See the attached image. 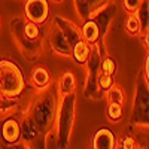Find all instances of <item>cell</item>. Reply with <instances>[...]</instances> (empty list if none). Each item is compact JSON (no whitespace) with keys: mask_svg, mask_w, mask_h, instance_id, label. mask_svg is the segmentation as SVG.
Returning a JSON list of instances; mask_svg holds the SVG:
<instances>
[{"mask_svg":"<svg viewBox=\"0 0 149 149\" xmlns=\"http://www.w3.org/2000/svg\"><path fill=\"white\" fill-rule=\"evenodd\" d=\"M91 51H93V46L90 43H86L84 39L78 40L72 46V58L76 61L78 64H86L90 55H91Z\"/></svg>","mask_w":149,"mask_h":149,"instance_id":"obj_14","label":"cell"},{"mask_svg":"<svg viewBox=\"0 0 149 149\" xmlns=\"http://www.w3.org/2000/svg\"><path fill=\"white\" fill-rule=\"evenodd\" d=\"M48 42H49L51 49L57 55L66 57V58H69L72 55V45L67 40V37L63 34V31L58 29L57 24H54V26H52L51 33H49V37H48Z\"/></svg>","mask_w":149,"mask_h":149,"instance_id":"obj_7","label":"cell"},{"mask_svg":"<svg viewBox=\"0 0 149 149\" xmlns=\"http://www.w3.org/2000/svg\"><path fill=\"white\" fill-rule=\"evenodd\" d=\"M54 24H57L58 29L63 31V34L67 37V40L70 42L72 46L76 43L78 40L82 39L81 29H79V26H76L73 21H70V19H67V18H64V17L57 15V17H54Z\"/></svg>","mask_w":149,"mask_h":149,"instance_id":"obj_9","label":"cell"},{"mask_svg":"<svg viewBox=\"0 0 149 149\" xmlns=\"http://www.w3.org/2000/svg\"><path fill=\"white\" fill-rule=\"evenodd\" d=\"M74 3V10H76L78 17L85 21L86 18L90 17L91 14V5H90V0H73Z\"/></svg>","mask_w":149,"mask_h":149,"instance_id":"obj_18","label":"cell"},{"mask_svg":"<svg viewBox=\"0 0 149 149\" xmlns=\"http://www.w3.org/2000/svg\"><path fill=\"white\" fill-rule=\"evenodd\" d=\"M22 33L24 36L30 40H39L40 39V26L36 22H31V21H22Z\"/></svg>","mask_w":149,"mask_h":149,"instance_id":"obj_17","label":"cell"},{"mask_svg":"<svg viewBox=\"0 0 149 149\" xmlns=\"http://www.w3.org/2000/svg\"><path fill=\"white\" fill-rule=\"evenodd\" d=\"M3 122L0 125V136L6 145L14 146L19 143V134H21V128H19V119L14 115V116H5L2 118Z\"/></svg>","mask_w":149,"mask_h":149,"instance_id":"obj_6","label":"cell"},{"mask_svg":"<svg viewBox=\"0 0 149 149\" xmlns=\"http://www.w3.org/2000/svg\"><path fill=\"white\" fill-rule=\"evenodd\" d=\"M124 27H125V31H127L130 36L137 37V36L142 34V26H140L139 17H137V14H136V12H128V17H127V19H125Z\"/></svg>","mask_w":149,"mask_h":149,"instance_id":"obj_15","label":"cell"},{"mask_svg":"<svg viewBox=\"0 0 149 149\" xmlns=\"http://www.w3.org/2000/svg\"><path fill=\"white\" fill-rule=\"evenodd\" d=\"M10 31L14 36V40L18 45V48L21 49L22 55L29 58V60H34L42 54V39L39 40H30L27 39L22 33V19H14L10 22Z\"/></svg>","mask_w":149,"mask_h":149,"instance_id":"obj_4","label":"cell"},{"mask_svg":"<svg viewBox=\"0 0 149 149\" xmlns=\"http://www.w3.org/2000/svg\"><path fill=\"white\" fill-rule=\"evenodd\" d=\"M30 82L34 85V88H36L37 91H43V90L49 88V86H51V84H52L51 74H49L48 69H45V67H42V66H37V67L33 69Z\"/></svg>","mask_w":149,"mask_h":149,"instance_id":"obj_13","label":"cell"},{"mask_svg":"<svg viewBox=\"0 0 149 149\" xmlns=\"http://www.w3.org/2000/svg\"><path fill=\"white\" fill-rule=\"evenodd\" d=\"M0 78H2V73H0Z\"/></svg>","mask_w":149,"mask_h":149,"instance_id":"obj_29","label":"cell"},{"mask_svg":"<svg viewBox=\"0 0 149 149\" xmlns=\"http://www.w3.org/2000/svg\"><path fill=\"white\" fill-rule=\"evenodd\" d=\"M97 84H98V88L103 90V91H106L107 88H110V86L115 84L113 74H106V73H102V72H100V74H98V79H97Z\"/></svg>","mask_w":149,"mask_h":149,"instance_id":"obj_23","label":"cell"},{"mask_svg":"<svg viewBox=\"0 0 149 149\" xmlns=\"http://www.w3.org/2000/svg\"><path fill=\"white\" fill-rule=\"evenodd\" d=\"M79 29H81L82 39L86 43L94 45L95 42L100 40V27L93 18H86L85 21H82V26Z\"/></svg>","mask_w":149,"mask_h":149,"instance_id":"obj_11","label":"cell"},{"mask_svg":"<svg viewBox=\"0 0 149 149\" xmlns=\"http://www.w3.org/2000/svg\"><path fill=\"white\" fill-rule=\"evenodd\" d=\"M110 0H90V5H91V14L88 18H94V15H97L102 9H104L106 6H109Z\"/></svg>","mask_w":149,"mask_h":149,"instance_id":"obj_24","label":"cell"},{"mask_svg":"<svg viewBox=\"0 0 149 149\" xmlns=\"http://www.w3.org/2000/svg\"><path fill=\"white\" fill-rule=\"evenodd\" d=\"M143 0H122V5H124V9L127 12H137Z\"/></svg>","mask_w":149,"mask_h":149,"instance_id":"obj_25","label":"cell"},{"mask_svg":"<svg viewBox=\"0 0 149 149\" xmlns=\"http://www.w3.org/2000/svg\"><path fill=\"white\" fill-rule=\"evenodd\" d=\"M106 98H107V103H118L122 106L125 104V93L115 84L106 90Z\"/></svg>","mask_w":149,"mask_h":149,"instance_id":"obj_16","label":"cell"},{"mask_svg":"<svg viewBox=\"0 0 149 149\" xmlns=\"http://www.w3.org/2000/svg\"><path fill=\"white\" fill-rule=\"evenodd\" d=\"M24 18L39 26L45 24L49 18V2L48 0H26Z\"/></svg>","mask_w":149,"mask_h":149,"instance_id":"obj_5","label":"cell"},{"mask_svg":"<svg viewBox=\"0 0 149 149\" xmlns=\"http://www.w3.org/2000/svg\"><path fill=\"white\" fill-rule=\"evenodd\" d=\"M19 128H21L19 142L26 145V148H31V145L42 134V131L36 125V122L31 119L30 115H22V118L19 119Z\"/></svg>","mask_w":149,"mask_h":149,"instance_id":"obj_8","label":"cell"},{"mask_svg":"<svg viewBox=\"0 0 149 149\" xmlns=\"http://www.w3.org/2000/svg\"><path fill=\"white\" fill-rule=\"evenodd\" d=\"M57 103H58L57 91L51 90V86L43 91H39L37 97L34 98L30 109V116L42 133L54 125V119L57 113Z\"/></svg>","mask_w":149,"mask_h":149,"instance_id":"obj_2","label":"cell"},{"mask_svg":"<svg viewBox=\"0 0 149 149\" xmlns=\"http://www.w3.org/2000/svg\"><path fill=\"white\" fill-rule=\"evenodd\" d=\"M124 116V106L118 103H107V118L112 122H118Z\"/></svg>","mask_w":149,"mask_h":149,"instance_id":"obj_19","label":"cell"},{"mask_svg":"<svg viewBox=\"0 0 149 149\" xmlns=\"http://www.w3.org/2000/svg\"><path fill=\"white\" fill-rule=\"evenodd\" d=\"M55 91L58 97H64V95L76 93V78H74V74L72 72H64L58 78Z\"/></svg>","mask_w":149,"mask_h":149,"instance_id":"obj_12","label":"cell"},{"mask_svg":"<svg viewBox=\"0 0 149 149\" xmlns=\"http://www.w3.org/2000/svg\"><path fill=\"white\" fill-rule=\"evenodd\" d=\"M0 93L10 100L18 98L26 88V81L18 64L10 60H0Z\"/></svg>","mask_w":149,"mask_h":149,"instance_id":"obj_3","label":"cell"},{"mask_svg":"<svg viewBox=\"0 0 149 149\" xmlns=\"http://www.w3.org/2000/svg\"><path fill=\"white\" fill-rule=\"evenodd\" d=\"M148 12H149V3H148V0H143L140 8L136 12L139 17L140 26H142V33H148Z\"/></svg>","mask_w":149,"mask_h":149,"instance_id":"obj_20","label":"cell"},{"mask_svg":"<svg viewBox=\"0 0 149 149\" xmlns=\"http://www.w3.org/2000/svg\"><path fill=\"white\" fill-rule=\"evenodd\" d=\"M45 133V139H43V145L45 148H58V136L54 127L48 128Z\"/></svg>","mask_w":149,"mask_h":149,"instance_id":"obj_21","label":"cell"},{"mask_svg":"<svg viewBox=\"0 0 149 149\" xmlns=\"http://www.w3.org/2000/svg\"><path fill=\"white\" fill-rule=\"evenodd\" d=\"M74 116H76V93L58 97L57 113L52 125L58 136V148H69L74 127Z\"/></svg>","mask_w":149,"mask_h":149,"instance_id":"obj_1","label":"cell"},{"mask_svg":"<svg viewBox=\"0 0 149 149\" xmlns=\"http://www.w3.org/2000/svg\"><path fill=\"white\" fill-rule=\"evenodd\" d=\"M52 2H54V3H61L63 0H52Z\"/></svg>","mask_w":149,"mask_h":149,"instance_id":"obj_28","label":"cell"},{"mask_svg":"<svg viewBox=\"0 0 149 149\" xmlns=\"http://www.w3.org/2000/svg\"><path fill=\"white\" fill-rule=\"evenodd\" d=\"M119 148H124V149H134V148H137V142H136L134 137H131V136H125V137H122Z\"/></svg>","mask_w":149,"mask_h":149,"instance_id":"obj_26","label":"cell"},{"mask_svg":"<svg viewBox=\"0 0 149 149\" xmlns=\"http://www.w3.org/2000/svg\"><path fill=\"white\" fill-rule=\"evenodd\" d=\"M100 72L102 73H106V74H115V72H116V63H115V60L110 58V57L100 58Z\"/></svg>","mask_w":149,"mask_h":149,"instance_id":"obj_22","label":"cell"},{"mask_svg":"<svg viewBox=\"0 0 149 149\" xmlns=\"http://www.w3.org/2000/svg\"><path fill=\"white\" fill-rule=\"evenodd\" d=\"M143 78H145V84L148 85L149 82V55L146 54V58H145V67H143Z\"/></svg>","mask_w":149,"mask_h":149,"instance_id":"obj_27","label":"cell"},{"mask_svg":"<svg viewBox=\"0 0 149 149\" xmlns=\"http://www.w3.org/2000/svg\"><path fill=\"white\" fill-rule=\"evenodd\" d=\"M93 148L94 149H113L116 148V137L112 130L100 128L97 130L93 137Z\"/></svg>","mask_w":149,"mask_h":149,"instance_id":"obj_10","label":"cell"}]
</instances>
